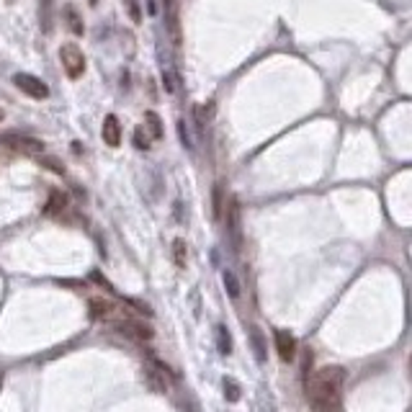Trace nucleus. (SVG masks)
<instances>
[{
  "instance_id": "9b49d317",
  "label": "nucleus",
  "mask_w": 412,
  "mask_h": 412,
  "mask_svg": "<svg viewBox=\"0 0 412 412\" xmlns=\"http://www.w3.org/2000/svg\"><path fill=\"white\" fill-rule=\"evenodd\" d=\"M62 16H64V21L70 23V32H73L75 36H83L85 26H83V19H80V13H77V8H75V5H64Z\"/></svg>"
},
{
  "instance_id": "412c9836",
  "label": "nucleus",
  "mask_w": 412,
  "mask_h": 412,
  "mask_svg": "<svg viewBox=\"0 0 412 412\" xmlns=\"http://www.w3.org/2000/svg\"><path fill=\"white\" fill-rule=\"evenodd\" d=\"M134 145H137V149H149V139L147 134H145V129H137V132H134Z\"/></svg>"
},
{
  "instance_id": "f257e3e1",
  "label": "nucleus",
  "mask_w": 412,
  "mask_h": 412,
  "mask_svg": "<svg viewBox=\"0 0 412 412\" xmlns=\"http://www.w3.org/2000/svg\"><path fill=\"white\" fill-rule=\"evenodd\" d=\"M346 387V371L340 366H325L306 381V397L315 412H338Z\"/></svg>"
},
{
  "instance_id": "1a4fd4ad",
  "label": "nucleus",
  "mask_w": 412,
  "mask_h": 412,
  "mask_svg": "<svg viewBox=\"0 0 412 412\" xmlns=\"http://www.w3.org/2000/svg\"><path fill=\"white\" fill-rule=\"evenodd\" d=\"M104 142H106L108 147H119L121 145V124H119V119L114 114H108L104 119Z\"/></svg>"
},
{
  "instance_id": "6ab92c4d",
  "label": "nucleus",
  "mask_w": 412,
  "mask_h": 412,
  "mask_svg": "<svg viewBox=\"0 0 412 412\" xmlns=\"http://www.w3.org/2000/svg\"><path fill=\"white\" fill-rule=\"evenodd\" d=\"M250 338H253V350H255V359L265 363V350H263V335H260V330H253L250 332Z\"/></svg>"
},
{
  "instance_id": "b1692460",
  "label": "nucleus",
  "mask_w": 412,
  "mask_h": 412,
  "mask_svg": "<svg viewBox=\"0 0 412 412\" xmlns=\"http://www.w3.org/2000/svg\"><path fill=\"white\" fill-rule=\"evenodd\" d=\"M42 162L44 165H47V168H52L54 173H62V162H60V160H54V158H42Z\"/></svg>"
},
{
  "instance_id": "20e7f679",
  "label": "nucleus",
  "mask_w": 412,
  "mask_h": 412,
  "mask_svg": "<svg viewBox=\"0 0 412 412\" xmlns=\"http://www.w3.org/2000/svg\"><path fill=\"white\" fill-rule=\"evenodd\" d=\"M13 83H16V88H19L21 93L32 95V98H36V101H44V98L49 95L47 83L39 80V77H34V75H29V73H16L13 75Z\"/></svg>"
},
{
  "instance_id": "9d476101",
  "label": "nucleus",
  "mask_w": 412,
  "mask_h": 412,
  "mask_svg": "<svg viewBox=\"0 0 412 412\" xmlns=\"http://www.w3.org/2000/svg\"><path fill=\"white\" fill-rule=\"evenodd\" d=\"M145 376L147 381L152 384V389L158 391H165L168 389V369H162V366H155V363H145Z\"/></svg>"
},
{
  "instance_id": "6e6552de",
  "label": "nucleus",
  "mask_w": 412,
  "mask_h": 412,
  "mask_svg": "<svg viewBox=\"0 0 412 412\" xmlns=\"http://www.w3.org/2000/svg\"><path fill=\"white\" fill-rule=\"evenodd\" d=\"M3 142L11 149H19V152H32V155H42L44 152V142H39V139L34 137H8L3 139Z\"/></svg>"
},
{
  "instance_id": "f8f14e48",
  "label": "nucleus",
  "mask_w": 412,
  "mask_h": 412,
  "mask_svg": "<svg viewBox=\"0 0 412 412\" xmlns=\"http://www.w3.org/2000/svg\"><path fill=\"white\" fill-rule=\"evenodd\" d=\"M227 219H230V230H232V237H234V245L240 243V206H237V201H230V214H227Z\"/></svg>"
},
{
  "instance_id": "f03ea898",
  "label": "nucleus",
  "mask_w": 412,
  "mask_h": 412,
  "mask_svg": "<svg viewBox=\"0 0 412 412\" xmlns=\"http://www.w3.org/2000/svg\"><path fill=\"white\" fill-rule=\"evenodd\" d=\"M60 60H62V67H64V73H67V77L77 80V77L85 73V54L77 44H62Z\"/></svg>"
},
{
  "instance_id": "dca6fc26",
  "label": "nucleus",
  "mask_w": 412,
  "mask_h": 412,
  "mask_svg": "<svg viewBox=\"0 0 412 412\" xmlns=\"http://www.w3.org/2000/svg\"><path fill=\"white\" fill-rule=\"evenodd\" d=\"M212 204H214V219L219 222L222 219V214H224V191H222V186H214V191H212Z\"/></svg>"
},
{
  "instance_id": "393cba45",
  "label": "nucleus",
  "mask_w": 412,
  "mask_h": 412,
  "mask_svg": "<svg viewBox=\"0 0 412 412\" xmlns=\"http://www.w3.org/2000/svg\"><path fill=\"white\" fill-rule=\"evenodd\" d=\"M127 8H129V16H132L134 21L142 19V16H139V8H137V0H127Z\"/></svg>"
},
{
  "instance_id": "5701e85b",
  "label": "nucleus",
  "mask_w": 412,
  "mask_h": 412,
  "mask_svg": "<svg viewBox=\"0 0 412 412\" xmlns=\"http://www.w3.org/2000/svg\"><path fill=\"white\" fill-rule=\"evenodd\" d=\"M52 0H44V32H49L52 29V21H49V13H52V5H49Z\"/></svg>"
},
{
  "instance_id": "aec40b11",
  "label": "nucleus",
  "mask_w": 412,
  "mask_h": 412,
  "mask_svg": "<svg viewBox=\"0 0 412 412\" xmlns=\"http://www.w3.org/2000/svg\"><path fill=\"white\" fill-rule=\"evenodd\" d=\"M224 394H227V400H230V402L240 400V387H237V381H234V379H224Z\"/></svg>"
},
{
  "instance_id": "ddd939ff",
  "label": "nucleus",
  "mask_w": 412,
  "mask_h": 412,
  "mask_svg": "<svg viewBox=\"0 0 412 412\" xmlns=\"http://www.w3.org/2000/svg\"><path fill=\"white\" fill-rule=\"evenodd\" d=\"M64 206H67V196H64V193H60V191H52V196H49V201H47L44 212H47V214H60Z\"/></svg>"
},
{
  "instance_id": "7ed1b4c3",
  "label": "nucleus",
  "mask_w": 412,
  "mask_h": 412,
  "mask_svg": "<svg viewBox=\"0 0 412 412\" xmlns=\"http://www.w3.org/2000/svg\"><path fill=\"white\" fill-rule=\"evenodd\" d=\"M117 332L129 340H134V343H147L152 338V328H149L147 322H139V319L132 317L117 319Z\"/></svg>"
},
{
  "instance_id": "a211bd4d",
  "label": "nucleus",
  "mask_w": 412,
  "mask_h": 412,
  "mask_svg": "<svg viewBox=\"0 0 412 412\" xmlns=\"http://www.w3.org/2000/svg\"><path fill=\"white\" fill-rule=\"evenodd\" d=\"M224 289H227L230 299H240V284H237L234 274H230V271H224Z\"/></svg>"
},
{
  "instance_id": "4be33fe9",
  "label": "nucleus",
  "mask_w": 412,
  "mask_h": 412,
  "mask_svg": "<svg viewBox=\"0 0 412 412\" xmlns=\"http://www.w3.org/2000/svg\"><path fill=\"white\" fill-rule=\"evenodd\" d=\"M162 83H165V90H168V93H175V80H173L170 70H162Z\"/></svg>"
},
{
  "instance_id": "2eb2a0df",
  "label": "nucleus",
  "mask_w": 412,
  "mask_h": 412,
  "mask_svg": "<svg viewBox=\"0 0 412 412\" xmlns=\"http://www.w3.org/2000/svg\"><path fill=\"white\" fill-rule=\"evenodd\" d=\"M173 260L178 268H186V260H189V247H186V240H173Z\"/></svg>"
},
{
  "instance_id": "0eeeda50",
  "label": "nucleus",
  "mask_w": 412,
  "mask_h": 412,
  "mask_svg": "<svg viewBox=\"0 0 412 412\" xmlns=\"http://www.w3.org/2000/svg\"><path fill=\"white\" fill-rule=\"evenodd\" d=\"M88 312H90V317H93L95 322H104V319L117 315L114 304H111L108 299H101V296H93V299L88 302Z\"/></svg>"
},
{
  "instance_id": "39448f33",
  "label": "nucleus",
  "mask_w": 412,
  "mask_h": 412,
  "mask_svg": "<svg viewBox=\"0 0 412 412\" xmlns=\"http://www.w3.org/2000/svg\"><path fill=\"white\" fill-rule=\"evenodd\" d=\"M165 3V26H168V34L173 44L180 47V0H162Z\"/></svg>"
},
{
  "instance_id": "f3484780",
  "label": "nucleus",
  "mask_w": 412,
  "mask_h": 412,
  "mask_svg": "<svg viewBox=\"0 0 412 412\" xmlns=\"http://www.w3.org/2000/svg\"><path fill=\"white\" fill-rule=\"evenodd\" d=\"M217 340H219V353H222V356H227V353L232 350V338H230V332H227V328H224V325H219V328H217Z\"/></svg>"
},
{
  "instance_id": "4468645a",
  "label": "nucleus",
  "mask_w": 412,
  "mask_h": 412,
  "mask_svg": "<svg viewBox=\"0 0 412 412\" xmlns=\"http://www.w3.org/2000/svg\"><path fill=\"white\" fill-rule=\"evenodd\" d=\"M145 124H147L149 137L162 139V121H160V117L155 114V111H147V114H145Z\"/></svg>"
},
{
  "instance_id": "a878e982",
  "label": "nucleus",
  "mask_w": 412,
  "mask_h": 412,
  "mask_svg": "<svg viewBox=\"0 0 412 412\" xmlns=\"http://www.w3.org/2000/svg\"><path fill=\"white\" fill-rule=\"evenodd\" d=\"M3 117H5V114H3V108H0V121H3Z\"/></svg>"
},
{
  "instance_id": "423d86ee",
  "label": "nucleus",
  "mask_w": 412,
  "mask_h": 412,
  "mask_svg": "<svg viewBox=\"0 0 412 412\" xmlns=\"http://www.w3.org/2000/svg\"><path fill=\"white\" fill-rule=\"evenodd\" d=\"M276 350H278V356H281V361H286V363H291L296 356V340L291 332H286V330H276Z\"/></svg>"
}]
</instances>
